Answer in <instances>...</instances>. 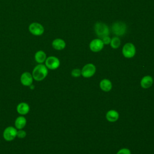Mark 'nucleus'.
Listing matches in <instances>:
<instances>
[{
    "label": "nucleus",
    "instance_id": "nucleus-1",
    "mask_svg": "<svg viewBox=\"0 0 154 154\" xmlns=\"http://www.w3.org/2000/svg\"><path fill=\"white\" fill-rule=\"evenodd\" d=\"M31 74L35 81H41L47 76L48 69L45 64H38L33 69Z\"/></svg>",
    "mask_w": 154,
    "mask_h": 154
},
{
    "label": "nucleus",
    "instance_id": "nucleus-2",
    "mask_svg": "<svg viewBox=\"0 0 154 154\" xmlns=\"http://www.w3.org/2000/svg\"><path fill=\"white\" fill-rule=\"evenodd\" d=\"M94 31L96 35L100 38H102L109 34L108 26L102 22H97L95 24Z\"/></svg>",
    "mask_w": 154,
    "mask_h": 154
},
{
    "label": "nucleus",
    "instance_id": "nucleus-3",
    "mask_svg": "<svg viewBox=\"0 0 154 154\" xmlns=\"http://www.w3.org/2000/svg\"><path fill=\"white\" fill-rule=\"evenodd\" d=\"M28 30L30 33L35 36L42 35L45 31L43 26L38 22H32L28 26Z\"/></svg>",
    "mask_w": 154,
    "mask_h": 154
},
{
    "label": "nucleus",
    "instance_id": "nucleus-4",
    "mask_svg": "<svg viewBox=\"0 0 154 154\" xmlns=\"http://www.w3.org/2000/svg\"><path fill=\"white\" fill-rule=\"evenodd\" d=\"M112 31L116 35L122 36L126 31V25L122 22H116L112 25Z\"/></svg>",
    "mask_w": 154,
    "mask_h": 154
},
{
    "label": "nucleus",
    "instance_id": "nucleus-5",
    "mask_svg": "<svg viewBox=\"0 0 154 154\" xmlns=\"http://www.w3.org/2000/svg\"><path fill=\"white\" fill-rule=\"evenodd\" d=\"M17 130L13 126L7 127L3 132V137L5 140L7 141H13L17 137Z\"/></svg>",
    "mask_w": 154,
    "mask_h": 154
},
{
    "label": "nucleus",
    "instance_id": "nucleus-6",
    "mask_svg": "<svg viewBox=\"0 0 154 154\" xmlns=\"http://www.w3.org/2000/svg\"><path fill=\"white\" fill-rule=\"evenodd\" d=\"M45 63L46 67L50 70H55L58 68L60 65L59 59L55 56H49L47 57Z\"/></svg>",
    "mask_w": 154,
    "mask_h": 154
},
{
    "label": "nucleus",
    "instance_id": "nucleus-7",
    "mask_svg": "<svg viewBox=\"0 0 154 154\" xmlns=\"http://www.w3.org/2000/svg\"><path fill=\"white\" fill-rule=\"evenodd\" d=\"M136 52L135 46L131 43H126L122 49V54L123 56L128 58H132Z\"/></svg>",
    "mask_w": 154,
    "mask_h": 154
},
{
    "label": "nucleus",
    "instance_id": "nucleus-8",
    "mask_svg": "<svg viewBox=\"0 0 154 154\" xmlns=\"http://www.w3.org/2000/svg\"><path fill=\"white\" fill-rule=\"evenodd\" d=\"M96 72V67L93 64L89 63L85 65L81 70V75L84 78H90Z\"/></svg>",
    "mask_w": 154,
    "mask_h": 154
},
{
    "label": "nucleus",
    "instance_id": "nucleus-9",
    "mask_svg": "<svg viewBox=\"0 0 154 154\" xmlns=\"http://www.w3.org/2000/svg\"><path fill=\"white\" fill-rule=\"evenodd\" d=\"M20 80L23 85L29 87L31 84H32L34 78L31 73L28 72H25L21 75Z\"/></svg>",
    "mask_w": 154,
    "mask_h": 154
},
{
    "label": "nucleus",
    "instance_id": "nucleus-10",
    "mask_svg": "<svg viewBox=\"0 0 154 154\" xmlns=\"http://www.w3.org/2000/svg\"><path fill=\"white\" fill-rule=\"evenodd\" d=\"M103 43L101 39L100 38H96L93 40L89 45L90 49L91 51L97 52L101 51L103 48Z\"/></svg>",
    "mask_w": 154,
    "mask_h": 154
},
{
    "label": "nucleus",
    "instance_id": "nucleus-11",
    "mask_svg": "<svg viewBox=\"0 0 154 154\" xmlns=\"http://www.w3.org/2000/svg\"><path fill=\"white\" fill-rule=\"evenodd\" d=\"M30 109L29 105L26 102H20L16 106V111L21 116L27 114Z\"/></svg>",
    "mask_w": 154,
    "mask_h": 154
},
{
    "label": "nucleus",
    "instance_id": "nucleus-12",
    "mask_svg": "<svg viewBox=\"0 0 154 154\" xmlns=\"http://www.w3.org/2000/svg\"><path fill=\"white\" fill-rule=\"evenodd\" d=\"M52 46L54 49L60 51L63 50L66 47V42L64 40L58 38L54 39L52 42Z\"/></svg>",
    "mask_w": 154,
    "mask_h": 154
},
{
    "label": "nucleus",
    "instance_id": "nucleus-13",
    "mask_svg": "<svg viewBox=\"0 0 154 154\" xmlns=\"http://www.w3.org/2000/svg\"><path fill=\"white\" fill-rule=\"evenodd\" d=\"M26 119L23 116L17 117L14 121V126L17 129H22L26 126Z\"/></svg>",
    "mask_w": 154,
    "mask_h": 154
},
{
    "label": "nucleus",
    "instance_id": "nucleus-14",
    "mask_svg": "<svg viewBox=\"0 0 154 154\" xmlns=\"http://www.w3.org/2000/svg\"><path fill=\"white\" fill-rule=\"evenodd\" d=\"M46 53L42 50L37 51L34 54V59L38 64H43L46 59Z\"/></svg>",
    "mask_w": 154,
    "mask_h": 154
},
{
    "label": "nucleus",
    "instance_id": "nucleus-15",
    "mask_svg": "<svg viewBox=\"0 0 154 154\" xmlns=\"http://www.w3.org/2000/svg\"><path fill=\"white\" fill-rule=\"evenodd\" d=\"M153 84V78L150 76H144L140 82V85L143 88H148L152 86Z\"/></svg>",
    "mask_w": 154,
    "mask_h": 154
},
{
    "label": "nucleus",
    "instance_id": "nucleus-16",
    "mask_svg": "<svg viewBox=\"0 0 154 154\" xmlns=\"http://www.w3.org/2000/svg\"><path fill=\"white\" fill-rule=\"evenodd\" d=\"M119 117V114L118 112L113 109L108 111L106 114V120L110 122H116L118 120Z\"/></svg>",
    "mask_w": 154,
    "mask_h": 154
},
{
    "label": "nucleus",
    "instance_id": "nucleus-17",
    "mask_svg": "<svg viewBox=\"0 0 154 154\" xmlns=\"http://www.w3.org/2000/svg\"><path fill=\"white\" fill-rule=\"evenodd\" d=\"M100 87L104 91H109L112 88V83L108 79H103L100 82Z\"/></svg>",
    "mask_w": 154,
    "mask_h": 154
},
{
    "label": "nucleus",
    "instance_id": "nucleus-18",
    "mask_svg": "<svg viewBox=\"0 0 154 154\" xmlns=\"http://www.w3.org/2000/svg\"><path fill=\"white\" fill-rule=\"evenodd\" d=\"M110 45H111V48L113 49L118 48L120 45V40L117 37H113L112 38H111V40L110 42Z\"/></svg>",
    "mask_w": 154,
    "mask_h": 154
},
{
    "label": "nucleus",
    "instance_id": "nucleus-19",
    "mask_svg": "<svg viewBox=\"0 0 154 154\" xmlns=\"http://www.w3.org/2000/svg\"><path fill=\"white\" fill-rule=\"evenodd\" d=\"M26 136V132L25 131L22 129H19L17 132V137L19 138H24Z\"/></svg>",
    "mask_w": 154,
    "mask_h": 154
},
{
    "label": "nucleus",
    "instance_id": "nucleus-20",
    "mask_svg": "<svg viewBox=\"0 0 154 154\" xmlns=\"http://www.w3.org/2000/svg\"><path fill=\"white\" fill-rule=\"evenodd\" d=\"M71 75L73 77H79L81 75V70H80L79 69H73L71 72Z\"/></svg>",
    "mask_w": 154,
    "mask_h": 154
},
{
    "label": "nucleus",
    "instance_id": "nucleus-21",
    "mask_svg": "<svg viewBox=\"0 0 154 154\" xmlns=\"http://www.w3.org/2000/svg\"><path fill=\"white\" fill-rule=\"evenodd\" d=\"M117 154H131V151L127 148H123L119 150Z\"/></svg>",
    "mask_w": 154,
    "mask_h": 154
},
{
    "label": "nucleus",
    "instance_id": "nucleus-22",
    "mask_svg": "<svg viewBox=\"0 0 154 154\" xmlns=\"http://www.w3.org/2000/svg\"><path fill=\"white\" fill-rule=\"evenodd\" d=\"M101 40H102L103 45H108V44H110L111 38H110L108 37V35H107V36H105V37H103Z\"/></svg>",
    "mask_w": 154,
    "mask_h": 154
},
{
    "label": "nucleus",
    "instance_id": "nucleus-23",
    "mask_svg": "<svg viewBox=\"0 0 154 154\" xmlns=\"http://www.w3.org/2000/svg\"><path fill=\"white\" fill-rule=\"evenodd\" d=\"M29 88H30L31 90H33V89L34 88V86L32 84H31V85L29 86Z\"/></svg>",
    "mask_w": 154,
    "mask_h": 154
}]
</instances>
